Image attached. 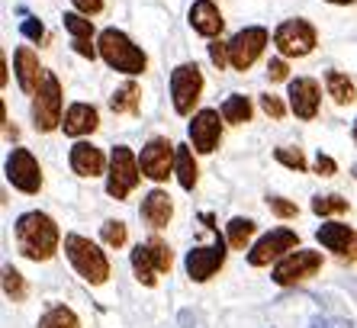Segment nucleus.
Segmentation results:
<instances>
[{"label": "nucleus", "instance_id": "f257e3e1", "mask_svg": "<svg viewBox=\"0 0 357 328\" xmlns=\"http://www.w3.org/2000/svg\"><path fill=\"white\" fill-rule=\"evenodd\" d=\"M13 238H17V248L23 258H29V261H49V258L59 251L61 232L49 213L33 209V213H23L17 219Z\"/></svg>", "mask_w": 357, "mask_h": 328}, {"label": "nucleus", "instance_id": "f03ea898", "mask_svg": "<svg viewBox=\"0 0 357 328\" xmlns=\"http://www.w3.org/2000/svg\"><path fill=\"white\" fill-rule=\"evenodd\" d=\"M97 45H100V58L123 74H142L149 68V55L119 29H103Z\"/></svg>", "mask_w": 357, "mask_h": 328}, {"label": "nucleus", "instance_id": "7ed1b4c3", "mask_svg": "<svg viewBox=\"0 0 357 328\" xmlns=\"http://www.w3.org/2000/svg\"><path fill=\"white\" fill-rule=\"evenodd\" d=\"M203 219V225H209V232H213V245L206 248H190L187 251V261H183V267H187V277L197 280V283H206L209 277H216L219 271H222V264H225V238L216 232V225H213V213H203L199 216Z\"/></svg>", "mask_w": 357, "mask_h": 328}, {"label": "nucleus", "instance_id": "20e7f679", "mask_svg": "<svg viewBox=\"0 0 357 328\" xmlns=\"http://www.w3.org/2000/svg\"><path fill=\"white\" fill-rule=\"evenodd\" d=\"M65 255H68V261H71V267H75V271L81 274L87 283H93V287H100V283L109 277L107 255L93 245L91 238L75 235V232H71V235H65Z\"/></svg>", "mask_w": 357, "mask_h": 328}, {"label": "nucleus", "instance_id": "39448f33", "mask_svg": "<svg viewBox=\"0 0 357 328\" xmlns=\"http://www.w3.org/2000/svg\"><path fill=\"white\" fill-rule=\"evenodd\" d=\"M129 261H132L135 280H139V283H145V287H155L161 274L171 271L174 255H171V248H167L165 241H158V238H149V241L135 245V251H132V258H129Z\"/></svg>", "mask_w": 357, "mask_h": 328}, {"label": "nucleus", "instance_id": "423d86ee", "mask_svg": "<svg viewBox=\"0 0 357 328\" xmlns=\"http://www.w3.org/2000/svg\"><path fill=\"white\" fill-rule=\"evenodd\" d=\"M33 123L39 132H52L61 126V84L52 71L42 74L39 91L33 94Z\"/></svg>", "mask_w": 357, "mask_h": 328}, {"label": "nucleus", "instance_id": "0eeeda50", "mask_svg": "<svg viewBox=\"0 0 357 328\" xmlns=\"http://www.w3.org/2000/svg\"><path fill=\"white\" fill-rule=\"evenodd\" d=\"M142 177V167L135 161V155L126 145L113 148V158H109V177H107V193L113 200H126L135 190Z\"/></svg>", "mask_w": 357, "mask_h": 328}, {"label": "nucleus", "instance_id": "6e6552de", "mask_svg": "<svg viewBox=\"0 0 357 328\" xmlns=\"http://www.w3.org/2000/svg\"><path fill=\"white\" fill-rule=\"evenodd\" d=\"M322 271V255L312 251V248H299V251H290L287 258H280L274 267V283L280 287H293V283H303V280L316 277Z\"/></svg>", "mask_w": 357, "mask_h": 328}, {"label": "nucleus", "instance_id": "1a4fd4ad", "mask_svg": "<svg viewBox=\"0 0 357 328\" xmlns=\"http://www.w3.org/2000/svg\"><path fill=\"white\" fill-rule=\"evenodd\" d=\"M199 94H203V74L197 65H177L171 71V97H174V110L181 116H190L197 107Z\"/></svg>", "mask_w": 357, "mask_h": 328}, {"label": "nucleus", "instance_id": "9d476101", "mask_svg": "<svg viewBox=\"0 0 357 328\" xmlns=\"http://www.w3.org/2000/svg\"><path fill=\"white\" fill-rule=\"evenodd\" d=\"M274 45L280 49V55L287 58H303L316 49V29L306 20H287L277 26L274 33Z\"/></svg>", "mask_w": 357, "mask_h": 328}, {"label": "nucleus", "instance_id": "9b49d317", "mask_svg": "<svg viewBox=\"0 0 357 328\" xmlns=\"http://www.w3.org/2000/svg\"><path fill=\"white\" fill-rule=\"evenodd\" d=\"M264 45H267V29H261V26L241 29V33H235L232 42H229V65H232L235 71H248L261 58Z\"/></svg>", "mask_w": 357, "mask_h": 328}, {"label": "nucleus", "instance_id": "f8f14e48", "mask_svg": "<svg viewBox=\"0 0 357 328\" xmlns=\"http://www.w3.org/2000/svg\"><path fill=\"white\" fill-rule=\"evenodd\" d=\"M174 161H177V145H171L167 139H149V145L142 148V155H139L142 177L167 181V174H171Z\"/></svg>", "mask_w": 357, "mask_h": 328}, {"label": "nucleus", "instance_id": "ddd939ff", "mask_svg": "<svg viewBox=\"0 0 357 328\" xmlns=\"http://www.w3.org/2000/svg\"><path fill=\"white\" fill-rule=\"evenodd\" d=\"M7 181L17 190H23V193H39V187H42L39 161L26 148H13L7 155Z\"/></svg>", "mask_w": 357, "mask_h": 328}, {"label": "nucleus", "instance_id": "4468645a", "mask_svg": "<svg viewBox=\"0 0 357 328\" xmlns=\"http://www.w3.org/2000/svg\"><path fill=\"white\" fill-rule=\"evenodd\" d=\"M299 245V235L293 229H271L258 245L248 251V264L251 267H264V264L277 261L283 251H296Z\"/></svg>", "mask_w": 357, "mask_h": 328}, {"label": "nucleus", "instance_id": "2eb2a0df", "mask_svg": "<svg viewBox=\"0 0 357 328\" xmlns=\"http://www.w3.org/2000/svg\"><path fill=\"white\" fill-rule=\"evenodd\" d=\"M316 238L322 241V248L335 251L341 261H348V264L357 261V232L351 225H344V222H325V225H319Z\"/></svg>", "mask_w": 357, "mask_h": 328}, {"label": "nucleus", "instance_id": "dca6fc26", "mask_svg": "<svg viewBox=\"0 0 357 328\" xmlns=\"http://www.w3.org/2000/svg\"><path fill=\"white\" fill-rule=\"evenodd\" d=\"M219 139H222V123H219L216 110H199L190 119V142L197 151L209 155L219 148Z\"/></svg>", "mask_w": 357, "mask_h": 328}, {"label": "nucleus", "instance_id": "f3484780", "mask_svg": "<svg viewBox=\"0 0 357 328\" xmlns=\"http://www.w3.org/2000/svg\"><path fill=\"white\" fill-rule=\"evenodd\" d=\"M319 100H322V94H319V84L312 81V77H296V81H290V107L299 119H316Z\"/></svg>", "mask_w": 357, "mask_h": 328}, {"label": "nucleus", "instance_id": "a211bd4d", "mask_svg": "<svg viewBox=\"0 0 357 328\" xmlns=\"http://www.w3.org/2000/svg\"><path fill=\"white\" fill-rule=\"evenodd\" d=\"M68 161H71V171L81 174V177H100L103 167H107L103 151H100L97 145H91V142H77V145H71Z\"/></svg>", "mask_w": 357, "mask_h": 328}, {"label": "nucleus", "instance_id": "6ab92c4d", "mask_svg": "<svg viewBox=\"0 0 357 328\" xmlns=\"http://www.w3.org/2000/svg\"><path fill=\"white\" fill-rule=\"evenodd\" d=\"M190 26H193V33L199 36H206V39H213V36L222 33V13H219V7L213 3V0H197L190 7Z\"/></svg>", "mask_w": 357, "mask_h": 328}, {"label": "nucleus", "instance_id": "aec40b11", "mask_svg": "<svg viewBox=\"0 0 357 328\" xmlns=\"http://www.w3.org/2000/svg\"><path fill=\"white\" fill-rule=\"evenodd\" d=\"M61 23H65V29L71 33V39H75V52L84 58H97V49L91 45L93 39V20H87L84 13H65L61 17Z\"/></svg>", "mask_w": 357, "mask_h": 328}, {"label": "nucleus", "instance_id": "412c9836", "mask_svg": "<svg viewBox=\"0 0 357 328\" xmlns=\"http://www.w3.org/2000/svg\"><path fill=\"white\" fill-rule=\"evenodd\" d=\"M97 126H100L97 110H93L91 103H75V107H68L61 129H65V135H71V139H81V135H91Z\"/></svg>", "mask_w": 357, "mask_h": 328}, {"label": "nucleus", "instance_id": "4be33fe9", "mask_svg": "<svg viewBox=\"0 0 357 328\" xmlns=\"http://www.w3.org/2000/svg\"><path fill=\"white\" fill-rule=\"evenodd\" d=\"M13 65H17V81L26 94H36L39 91V81H42V68H39V58L29 45H20L17 55H13Z\"/></svg>", "mask_w": 357, "mask_h": 328}, {"label": "nucleus", "instance_id": "5701e85b", "mask_svg": "<svg viewBox=\"0 0 357 328\" xmlns=\"http://www.w3.org/2000/svg\"><path fill=\"white\" fill-rule=\"evenodd\" d=\"M142 219H145V225H151V229H165L167 222H171V216H174V206H171V197H167L165 190H151L149 197L142 200Z\"/></svg>", "mask_w": 357, "mask_h": 328}, {"label": "nucleus", "instance_id": "b1692460", "mask_svg": "<svg viewBox=\"0 0 357 328\" xmlns=\"http://www.w3.org/2000/svg\"><path fill=\"white\" fill-rule=\"evenodd\" d=\"M174 171H177V181H181L183 190H193L197 187V161H193V151L190 145H177V161H174Z\"/></svg>", "mask_w": 357, "mask_h": 328}, {"label": "nucleus", "instance_id": "393cba45", "mask_svg": "<svg viewBox=\"0 0 357 328\" xmlns=\"http://www.w3.org/2000/svg\"><path fill=\"white\" fill-rule=\"evenodd\" d=\"M139 97H142L139 84L126 81L123 87L109 97V107H113V113H129V116H132V113H139Z\"/></svg>", "mask_w": 357, "mask_h": 328}, {"label": "nucleus", "instance_id": "a878e982", "mask_svg": "<svg viewBox=\"0 0 357 328\" xmlns=\"http://www.w3.org/2000/svg\"><path fill=\"white\" fill-rule=\"evenodd\" d=\"M325 87H328V97H332L335 103H341V107L354 100V84L348 81V74L328 71V74H325Z\"/></svg>", "mask_w": 357, "mask_h": 328}, {"label": "nucleus", "instance_id": "bb28decb", "mask_svg": "<svg viewBox=\"0 0 357 328\" xmlns=\"http://www.w3.org/2000/svg\"><path fill=\"white\" fill-rule=\"evenodd\" d=\"M222 119L232 126H241L251 119V100L241 97V94H232V97L222 103Z\"/></svg>", "mask_w": 357, "mask_h": 328}, {"label": "nucleus", "instance_id": "cd10ccee", "mask_svg": "<svg viewBox=\"0 0 357 328\" xmlns=\"http://www.w3.org/2000/svg\"><path fill=\"white\" fill-rule=\"evenodd\" d=\"M255 222L251 219H245V216H235L232 222H229V245L235 248V251H245L248 248V241H251V235H255Z\"/></svg>", "mask_w": 357, "mask_h": 328}, {"label": "nucleus", "instance_id": "c85d7f7f", "mask_svg": "<svg viewBox=\"0 0 357 328\" xmlns=\"http://www.w3.org/2000/svg\"><path fill=\"white\" fill-rule=\"evenodd\" d=\"M39 328H81V319L68 306H52L39 319Z\"/></svg>", "mask_w": 357, "mask_h": 328}, {"label": "nucleus", "instance_id": "c756f323", "mask_svg": "<svg viewBox=\"0 0 357 328\" xmlns=\"http://www.w3.org/2000/svg\"><path fill=\"white\" fill-rule=\"evenodd\" d=\"M3 293H7L13 303H23L26 299V280L13 264H3Z\"/></svg>", "mask_w": 357, "mask_h": 328}, {"label": "nucleus", "instance_id": "7c9ffc66", "mask_svg": "<svg viewBox=\"0 0 357 328\" xmlns=\"http://www.w3.org/2000/svg\"><path fill=\"white\" fill-rule=\"evenodd\" d=\"M348 209V200H341L338 193H328V197H316L312 200V213L316 216H335Z\"/></svg>", "mask_w": 357, "mask_h": 328}, {"label": "nucleus", "instance_id": "2f4dec72", "mask_svg": "<svg viewBox=\"0 0 357 328\" xmlns=\"http://www.w3.org/2000/svg\"><path fill=\"white\" fill-rule=\"evenodd\" d=\"M274 158L283 164V167H290V171H296V174H303V171L309 167L306 158H303V151H299V148H277Z\"/></svg>", "mask_w": 357, "mask_h": 328}, {"label": "nucleus", "instance_id": "473e14b6", "mask_svg": "<svg viewBox=\"0 0 357 328\" xmlns=\"http://www.w3.org/2000/svg\"><path fill=\"white\" fill-rule=\"evenodd\" d=\"M103 241H107L109 248H123L126 245V222H119V219L103 222Z\"/></svg>", "mask_w": 357, "mask_h": 328}, {"label": "nucleus", "instance_id": "72a5a7b5", "mask_svg": "<svg viewBox=\"0 0 357 328\" xmlns=\"http://www.w3.org/2000/svg\"><path fill=\"white\" fill-rule=\"evenodd\" d=\"M20 33H23L29 42H36V45H39V42L45 39V26H42L39 17H26L23 23H20Z\"/></svg>", "mask_w": 357, "mask_h": 328}, {"label": "nucleus", "instance_id": "f704fd0d", "mask_svg": "<svg viewBox=\"0 0 357 328\" xmlns=\"http://www.w3.org/2000/svg\"><path fill=\"white\" fill-rule=\"evenodd\" d=\"M267 206H271V213H274L277 219H293V216L299 213L296 203H290V200H283V197H271Z\"/></svg>", "mask_w": 357, "mask_h": 328}, {"label": "nucleus", "instance_id": "c9c22d12", "mask_svg": "<svg viewBox=\"0 0 357 328\" xmlns=\"http://www.w3.org/2000/svg\"><path fill=\"white\" fill-rule=\"evenodd\" d=\"M209 61L222 71V68L229 65V42H219V39L209 42Z\"/></svg>", "mask_w": 357, "mask_h": 328}, {"label": "nucleus", "instance_id": "e433bc0d", "mask_svg": "<svg viewBox=\"0 0 357 328\" xmlns=\"http://www.w3.org/2000/svg\"><path fill=\"white\" fill-rule=\"evenodd\" d=\"M261 110H264L271 119H283V113H287V107H283L280 97H274V94H264V97H261Z\"/></svg>", "mask_w": 357, "mask_h": 328}, {"label": "nucleus", "instance_id": "4c0bfd02", "mask_svg": "<svg viewBox=\"0 0 357 328\" xmlns=\"http://www.w3.org/2000/svg\"><path fill=\"white\" fill-rule=\"evenodd\" d=\"M309 328H354L348 319H338V315H316L309 322Z\"/></svg>", "mask_w": 357, "mask_h": 328}, {"label": "nucleus", "instance_id": "58836bf2", "mask_svg": "<svg viewBox=\"0 0 357 328\" xmlns=\"http://www.w3.org/2000/svg\"><path fill=\"white\" fill-rule=\"evenodd\" d=\"M335 171H338L335 158H328V155H322V151H319V158H316V174H322V177H332Z\"/></svg>", "mask_w": 357, "mask_h": 328}, {"label": "nucleus", "instance_id": "ea45409f", "mask_svg": "<svg viewBox=\"0 0 357 328\" xmlns=\"http://www.w3.org/2000/svg\"><path fill=\"white\" fill-rule=\"evenodd\" d=\"M287 61H283V58H274V61H271V65H267V77H271V81H287Z\"/></svg>", "mask_w": 357, "mask_h": 328}, {"label": "nucleus", "instance_id": "a19ab883", "mask_svg": "<svg viewBox=\"0 0 357 328\" xmlns=\"http://www.w3.org/2000/svg\"><path fill=\"white\" fill-rule=\"evenodd\" d=\"M77 10H81L84 17H93V13H100L103 10V0H71Z\"/></svg>", "mask_w": 357, "mask_h": 328}, {"label": "nucleus", "instance_id": "79ce46f5", "mask_svg": "<svg viewBox=\"0 0 357 328\" xmlns=\"http://www.w3.org/2000/svg\"><path fill=\"white\" fill-rule=\"evenodd\" d=\"M181 325L183 328H193V315H190V312H181Z\"/></svg>", "mask_w": 357, "mask_h": 328}, {"label": "nucleus", "instance_id": "37998d69", "mask_svg": "<svg viewBox=\"0 0 357 328\" xmlns=\"http://www.w3.org/2000/svg\"><path fill=\"white\" fill-rule=\"evenodd\" d=\"M328 3H354V0H328Z\"/></svg>", "mask_w": 357, "mask_h": 328}, {"label": "nucleus", "instance_id": "c03bdc74", "mask_svg": "<svg viewBox=\"0 0 357 328\" xmlns=\"http://www.w3.org/2000/svg\"><path fill=\"white\" fill-rule=\"evenodd\" d=\"M354 142H357V119H354Z\"/></svg>", "mask_w": 357, "mask_h": 328}, {"label": "nucleus", "instance_id": "a18cd8bd", "mask_svg": "<svg viewBox=\"0 0 357 328\" xmlns=\"http://www.w3.org/2000/svg\"><path fill=\"white\" fill-rule=\"evenodd\" d=\"M354 177H357V164H354Z\"/></svg>", "mask_w": 357, "mask_h": 328}]
</instances>
